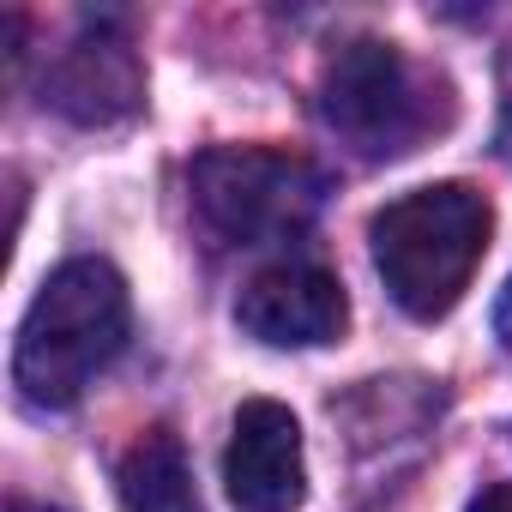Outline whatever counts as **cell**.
<instances>
[{"mask_svg":"<svg viewBox=\"0 0 512 512\" xmlns=\"http://www.w3.org/2000/svg\"><path fill=\"white\" fill-rule=\"evenodd\" d=\"M223 482H229V500L241 512H296L308 494L302 422L272 398H247L235 410V428H229Z\"/></svg>","mask_w":512,"mask_h":512,"instance_id":"cell-6","label":"cell"},{"mask_svg":"<svg viewBox=\"0 0 512 512\" xmlns=\"http://www.w3.org/2000/svg\"><path fill=\"white\" fill-rule=\"evenodd\" d=\"M43 103L79 127H115L145 103V67L121 31H91L43 79Z\"/></svg>","mask_w":512,"mask_h":512,"instance_id":"cell-7","label":"cell"},{"mask_svg":"<svg viewBox=\"0 0 512 512\" xmlns=\"http://www.w3.org/2000/svg\"><path fill=\"white\" fill-rule=\"evenodd\" d=\"M121 506L127 512H199L187 452L169 428H145L121 458Z\"/></svg>","mask_w":512,"mask_h":512,"instance_id":"cell-8","label":"cell"},{"mask_svg":"<svg viewBox=\"0 0 512 512\" xmlns=\"http://www.w3.org/2000/svg\"><path fill=\"white\" fill-rule=\"evenodd\" d=\"M488 229H494V211L464 181H440L392 199L368 229L386 296L410 320H446L482 266Z\"/></svg>","mask_w":512,"mask_h":512,"instance_id":"cell-2","label":"cell"},{"mask_svg":"<svg viewBox=\"0 0 512 512\" xmlns=\"http://www.w3.org/2000/svg\"><path fill=\"white\" fill-rule=\"evenodd\" d=\"M494 338H500V350H512V278H506V290L494 302Z\"/></svg>","mask_w":512,"mask_h":512,"instance_id":"cell-10","label":"cell"},{"mask_svg":"<svg viewBox=\"0 0 512 512\" xmlns=\"http://www.w3.org/2000/svg\"><path fill=\"white\" fill-rule=\"evenodd\" d=\"M320 121L356 157L392 163L452 121V85L434 67H416L398 43L350 37L320 67Z\"/></svg>","mask_w":512,"mask_h":512,"instance_id":"cell-3","label":"cell"},{"mask_svg":"<svg viewBox=\"0 0 512 512\" xmlns=\"http://www.w3.org/2000/svg\"><path fill=\"white\" fill-rule=\"evenodd\" d=\"M127 344V284L109 260H67L19 320L13 386L37 410H67Z\"/></svg>","mask_w":512,"mask_h":512,"instance_id":"cell-1","label":"cell"},{"mask_svg":"<svg viewBox=\"0 0 512 512\" xmlns=\"http://www.w3.org/2000/svg\"><path fill=\"white\" fill-rule=\"evenodd\" d=\"M470 512H512V482H488V488L470 500Z\"/></svg>","mask_w":512,"mask_h":512,"instance_id":"cell-9","label":"cell"},{"mask_svg":"<svg viewBox=\"0 0 512 512\" xmlns=\"http://www.w3.org/2000/svg\"><path fill=\"white\" fill-rule=\"evenodd\" d=\"M235 326L247 338H260L272 350H308V344H332L350 326V296L326 266L308 260H284L260 278H247L241 302H235Z\"/></svg>","mask_w":512,"mask_h":512,"instance_id":"cell-5","label":"cell"},{"mask_svg":"<svg viewBox=\"0 0 512 512\" xmlns=\"http://www.w3.org/2000/svg\"><path fill=\"white\" fill-rule=\"evenodd\" d=\"M7 512H61V506H37V500H13Z\"/></svg>","mask_w":512,"mask_h":512,"instance_id":"cell-12","label":"cell"},{"mask_svg":"<svg viewBox=\"0 0 512 512\" xmlns=\"http://www.w3.org/2000/svg\"><path fill=\"white\" fill-rule=\"evenodd\" d=\"M494 79H500V97H506V109H512V37H506V49H500V67H494Z\"/></svg>","mask_w":512,"mask_h":512,"instance_id":"cell-11","label":"cell"},{"mask_svg":"<svg viewBox=\"0 0 512 512\" xmlns=\"http://www.w3.org/2000/svg\"><path fill=\"white\" fill-rule=\"evenodd\" d=\"M193 205L229 247L302 235L326 205V169L278 145H211L193 157Z\"/></svg>","mask_w":512,"mask_h":512,"instance_id":"cell-4","label":"cell"}]
</instances>
